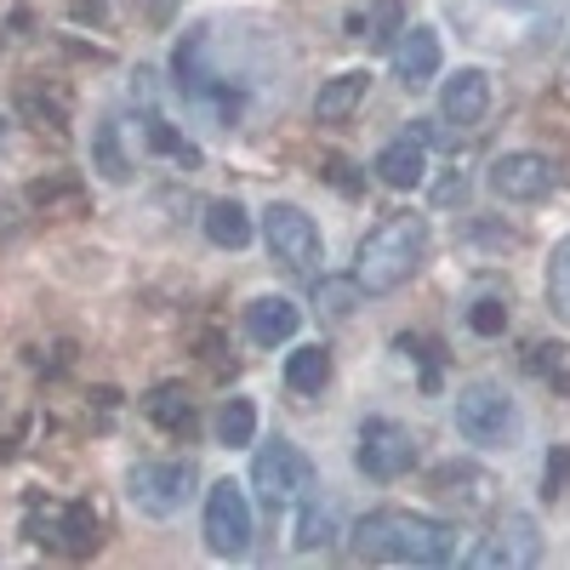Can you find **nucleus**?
<instances>
[{
    "mask_svg": "<svg viewBox=\"0 0 570 570\" xmlns=\"http://www.w3.org/2000/svg\"><path fill=\"white\" fill-rule=\"evenodd\" d=\"M0 137H7V120H0Z\"/></svg>",
    "mask_w": 570,
    "mask_h": 570,
    "instance_id": "72a5a7b5",
    "label": "nucleus"
},
{
    "mask_svg": "<svg viewBox=\"0 0 570 570\" xmlns=\"http://www.w3.org/2000/svg\"><path fill=\"white\" fill-rule=\"evenodd\" d=\"M314 303H320V314H331V320H348L354 303H360V279H320V285H314Z\"/></svg>",
    "mask_w": 570,
    "mask_h": 570,
    "instance_id": "cd10ccee",
    "label": "nucleus"
},
{
    "mask_svg": "<svg viewBox=\"0 0 570 570\" xmlns=\"http://www.w3.org/2000/svg\"><path fill=\"white\" fill-rule=\"evenodd\" d=\"M468 325L480 331V337H502V331H508V303L502 297H480L468 308Z\"/></svg>",
    "mask_w": 570,
    "mask_h": 570,
    "instance_id": "7c9ffc66",
    "label": "nucleus"
},
{
    "mask_svg": "<svg viewBox=\"0 0 570 570\" xmlns=\"http://www.w3.org/2000/svg\"><path fill=\"white\" fill-rule=\"evenodd\" d=\"M263 240H268V257L285 263V268H297V274H314L320 268V228L303 206H268L263 212Z\"/></svg>",
    "mask_w": 570,
    "mask_h": 570,
    "instance_id": "39448f33",
    "label": "nucleus"
},
{
    "mask_svg": "<svg viewBox=\"0 0 570 570\" xmlns=\"http://www.w3.org/2000/svg\"><path fill=\"white\" fill-rule=\"evenodd\" d=\"M394 75L416 91V86H428L440 75V35L428 29V23H416V29H400V40H394Z\"/></svg>",
    "mask_w": 570,
    "mask_h": 570,
    "instance_id": "2eb2a0df",
    "label": "nucleus"
},
{
    "mask_svg": "<svg viewBox=\"0 0 570 570\" xmlns=\"http://www.w3.org/2000/svg\"><path fill=\"white\" fill-rule=\"evenodd\" d=\"M365 91H371V75H365V69H348V75H337V80H325L320 98H314V120H325V126L348 120V115L365 104Z\"/></svg>",
    "mask_w": 570,
    "mask_h": 570,
    "instance_id": "f3484780",
    "label": "nucleus"
},
{
    "mask_svg": "<svg viewBox=\"0 0 570 570\" xmlns=\"http://www.w3.org/2000/svg\"><path fill=\"white\" fill-rule=\"evenodd\" d=\"M428 257V217L416 212H394L383 217L365 240H360V257H354V279L365 297H389L422 268Z\"/></svg>",
    "mask_w": 570,
    "mask_h": 570,
    "instance_id": "f03ea898",
    "label": "nucleus"
},
{
    "mask_svg": "<svg viewBox=\"0 0 570 570\" xmlns=\"http://www.w3.org/2000/svg\"><path fill=\"white\" fill-rule=\"evenodd\" d=\"M325 383H331V354L320 343H308V348H297L292 360H285V389L292 394H320Z\"/></svg>",
    "mask_w": 570,
    "mask_h": 570,
    "instance_id": "412c9836",
    "label": "nucleus"
},
{
    "mask_svg": "<svg viewBox=\"0 0 570 570\" xmlns=\"http://www.w3.org/2000/svg\"><path fill=\"white\" fill-rule=\"evenodd\" d=\"M195 462H142V468H131V502L142 508V513H155V519H171L177 508H188V497H195Z\"/></svg>",
    "mask_w": 570,
    "mask_h": 570,
    "instance_id": "423d86ee",
    "label": "nucleus"
},
{
    "mask_svg": "<svg viewBox=\"0 0 570 570\" xmlns=\"http://www.w3.org/2000/svg\"><path fill=\"white\" fill-rule=\"evenodd\" d=\"M206 240L223 246V252H240V246L252 240L246 206H240V200H212V206H206Z\"/></svg>",
    "mask_w": 570,
    "mask_h": 570,
    "instance_id": "6ab92c4d",
    "label": "nucleus"
},
{
    "mask_svg": "<svg viewBox=\"0 0 570 570\" xmlns=\"http://www.w3.org/2000/svg\"><path fill=\"white\" fill-rule=\"evenodd\" d=\"M553 183H559V166H553L548 155H502V160L491 166V188H497L502 200H513V206L548 200Z\"/></svg>",
    "mask_w": 570,
    "mask_h": 570,
    "instance_id": "9d476101",
    "label": "nucleus"
},
{
    "mask_svg": "<svg viewBox=\"0 0 570 570\" xmlns=\"http://www.w3.org/2000/svg\"><path fill=\"white\" fill-rule=\"evenodd\" d=\"M35 542H52V548L86 559V553L104 548V513L91 502H63V508H52V519H46V537H35Z\"/></svg>",
    "mask_w": 570,
    "mask_h": 570,
    "instance_id": "9b49d317",
    "label": "nucleus"
},
{
    "mask_svg": "<svg viewBox=\"0 0 570 570\" xmlns=\"http://www.w3.org/2000/svg\"><path fill=\"white\" fill-rule=\"evenodd\" d=\"M91 160H98V171H104L109 183H126V177H131V160H126V149H120V126H115V120H104L98 131H91Z\"/></svg>",
    "mask_w": 570,
    "mask_h": 570,
    "instance_id": "5701e85b",
    "label": "nucleus"
},
{
    "mask_svg": "<svg viewBox=\"0 0 570 570\" xmlns=\"http://www.w3.org/2000/svg\"><path fill=\"white\" fill-rule=\"evenodd\" d=\"M400 23H405L400 0H376L371 18H365V12H354V18H348V35H354V40H365V46H376V52H389V46L400 40Z\"/></svg>",
    "mask_w": 570,
    "mask_h": 570,
    "instance_id": "aec40b11",
    "label": "nucleus"
},
{
    "mask_svg": "<svg viewBox=\"0 0 570 570\" xmlns=\"http://www.w3.org/2000/svg\"><path fill=\"white\" fill-rule=\"evenodd\" d=\"M29 206L52 223H75V217H86V183L75 171H46L29 183Z\"/></svg>",
    "mask_w": 570,
    "mask_h": 570,
    "instance_id": "4468645a",
    "label": "nucleus"
},
{
    "mask_svg": "<svg viewBox=\"0 0 570 570\" xmlns=\"http://www.w3.org/2000/svg\"><path fill=\"white\" fill-rule=\"evenodd\" d=\"M440 109L451 126H480L485 109H491V75L485 69H456L440 91Z\"/></svg>",
    "mask_w": 570,
    "mask_h": 570,
    "instance_id": "ddd939ff",
    "label": "nucleus"
},
{
    "mask_svg": "<svg viewBox=\"0 0 570 570\" xmlns=\"http://www.w3.org/2000/svg\"><path fill=\"white\" fill-rule=\"evenodd\" d=\"M18 109H23L40 131H46V126H52L58 137L69 131V104L58 98V91H52V98H40V86H18Z\"/></svg>",
    "mask_w": 570,
    "mask_h": 570,
    "instance_id": "b1692460",
    "label": "nucleus"
},
{
    "mask_svg": "<svg viewBox=\"0 0 570 570\" xmlns=\"http://www.w3.org/2000/svg\"><path fill=\"white\" fill-rule=\"evenodd\" d=\"M531 371L548 376L559 394H570V348H564V343H537V348H531Z\"/></svg>",
    "mask_w": 570,
    "mask_h": 570,
    "instance_id": "c85d7f7f",
    "label": "nucleus"
},
{
    "mask_svg": "<svg viewBox=\"0 0 570 570\" xmlns=\"http://www.w3.org/2000/svg\"><path fill=\"white\" fill-rule=\"evenodd\" d=\"M354 462H360V473H371V480H400V473H411V462H416V434H411L405 422L371 416L360 428Z\"/></svg>",
    "mask_w": 570,
    "mask_h": 570,
    "instance_id": "6e6552de",
    "label": "nucleus"
},
{
    "mask_svg": "<svg viewBox=\"0 0 570 570\" xmlns=\"http://www.w3.org/2000/svg\"><path fill=\"white\" fill-rule=\"evenodd\" d=\"M331 542H337V513L320 508V502H308L303 519H297V548L314 553V548H331Z\"/></svg>",
    "mask_w": 570,
    "mask_h": 570,
    "instance_id": "a878e982",
    "label": "nucleus"
},
{
    "mask_svg": "<svg viewBox=\"0 0 570 570\" xmlns=\"http://www.w3.org/2000/svg\"><path fill=\"white\" fill-rule=\"evenodd\" d=\"M142 411H149V416L166 428V434H183V428L195 422V411H188V400H183L177 389H155L149 400H142Z\"/></svg>",
    "mask_w": 570,
    "mask_h": 570,
    "instance_id": "bb28decb",
    "label": "nucleus"
},
{
    "mask_svg": "<svg viewBox=\"0 0 570 570\" xmlns=\"http://www.w3.org/2000/svg\"><path fill=\"white\" fill-rule=\"evenodd\" d=\"M252 434H257V405H252V400H223V411H217V440H223L228 451H240V445H252Z\"/></svg>",
    "mask_w": 570,
    "mask_h": 570,
    "instance_id": "4be33fe9",
    "label": "nucleus"
},
{
    "mask_svg": "<svg viewBox=\"0 0 570 570\" xmlns=\"http://www.w3.org/2000/svg\"><path fill=\"white\" fill-rule=\"evenodd\" d=\"M462 195H468V177H462V171H456V177H445V183L434 188V200H440V206H451V200H462Z\"/></svg>",
    "mask_w": 570,
    "mask_h": 570,
    "instance_id": "473e14b6",
    "label": "nucleus"
},
{
    "mask_svg": "<svg viewBox=\"0 0 570 570\" xmlns=\"http://www.w3.org/2000/svg\"><path fill=\"white\" fill-rule=\"evenodd\" d=\"M297 325H303V308L292 297H257L246 308V331H252V343L257 348H274V343H292L297 337Z\"/></svg>",
    "mask_w": 570,
    "mask_h": 570,
    "instance_id": "dca6fc26",
    "label": "nucleus"
},
{
    "mask_svg": "<svg viewBox=\"0 0 570 570\" xmlns=\"http://www.w3.org/2000/svg\"><path fill=\"white\" fill-rule=\"evenodd\" d=\"M206 548L217 559H240L252 548V502L234 480H217L206 491Z\"/></svg>",
    "mask_w": 570,
    "mask_h": 570,
    "instance_id": "0eeeda50",
    "label": "nucleus"
},
{
    "mask_svg": "<svg viewBox=\"0 0 570 570\" xmlns=\"http://www.w3.org/2000/svg\"><path fill=\"white\" fill-rule=\"evenodd\" d=\"M564 480H570V451H564V445H553V456H548V468H542V491H548V497H559V491H564Z\"/></svg>",
    "mask_w": 570,
    "mask_h": 570,
    "instance_id": "2f4dec72",
    "label": "nucleus"
},
{
    "mask_svg": "<svg viewBox=\"0 0 570 570\" xmlns=\"http://www.w3.org/2000/svg\"><path fill=\"white\" fill-rule=\"evenodd\" d=\"M354 559L371 564H451L456 559V525L445 519H428V513H365L354 525Z\"/></svg>",
    "mask_w": 570,
    "mask_h": 570,
    "instance_id": "f257e3e1",
    "label": "nucleus"
},
{
    "mask_svg": "<svg viewBox=\"0 0 570 570\" xmlns=\"http://www.w3.org/2000/svg\"><path fill=\"white\" fill-rule=\"evenodd\" d=\"M252 491L263 497L268 513H274V508H292L297 497L314 491V462H308L297 445L274 440V445H263V451L252 456Z\"/></svg>",
    "mask_w": 570,
    "mask_h": 570,
    "instance_id": "20e7f679",
    "label": "nucleus"
},
{
    "mask_svg": "<svg viewBox=\"0 0 570 570\" xmlns=\"http://www.w3.org/2000/svg\"><path fill=\"white\" fill-rule=\"evenodd\" d=\"M548 303L559 308V320H570V240H559L548 257Z\"/></svg>",
    "mask_w": 570,
    "mask_h": 570,
    "instance_id": "c756f323",
    "label": "nucleus"
},
{
    "mask_svg": "<svg viewBox=\"0 0 570 570\" xmlns=\"http://www.w3.org/2000/svg\"><path fill=\"white\" fill-rule=\"evenodd\" d=\"M456 434L473 445H513L519 440V405L497 383H473L456 394Z\"/></svg>",
    "mask_w": 570,
    "mask_h": 570,
    "instance_id": "7ed1b4c3",
    "label": "nucleus"
},
{
    "mask_svg": "<svg viewBox=\"0 0 570 570\" xmlns=\"http://www.w3.org/2000/svg\"><path fill=\"white\" fill-rule=\"evenodd\" d=\"M434 491L456 508V513H485L497 502V480L485 468H473V462H445L434 473Z\"/></svg>",
    "mask_w": 570,
    "mask_h": 570,
    "instance_id": "f8f14e48",
    "label": "nucleus"
},
{
    "mask_svg": "<svg viewBox=\"0 0 570 570\" xmlns=\"http://www.w3.org/2000/svg\"><path fill=\"white\" fill-rule=\"evenodd\" d=\"M376 177H383L389 188H416L422 177H428V149L405 131V137H394L383 155H376Z\"/></svg>",
    "mask_w": 570,
    "mask_h": 570,
    "instance_id": "a211bd4d",
    "label": "nucleus"
},
{
    "mask_svg": "<svg viewBox=\"0 0 570 570\" xmlns=\"http://www.w3.org/2000/svg\"><path fill=\"white\" fill-rule=\"evenodd\" d=\"M142 137H149V149H155V155H166V160H177V166H200V149H195L188 137H177L160 115L142 120Z\"/></svg>",
    "mask_w": 570,
    "mask_h": 570,
    "instance_id": "393cba45",
    "label": "nucleus"
},
{
    "mask_svg": "<svg viewBox=\"0 0 570 570\" xmlns=\"http://www.w3.org/2000/svg\"><path fill=\"white\" fill-rule=\"evenodd\" d=\"M542 559V537H537V519L531 513H502V525L485 548H473L468 564L473 570H513V564H537Z\"/></svg>",
    "mask_w": 570,
    "mask_h": 570,
    "instance_id": "1a4fd4ad",
    "label": "nucleus"
}]
</instances>
